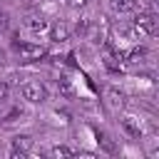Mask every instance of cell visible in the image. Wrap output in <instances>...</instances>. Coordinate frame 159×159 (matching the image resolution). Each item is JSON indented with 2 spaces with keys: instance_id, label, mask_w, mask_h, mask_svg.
Here are the masks:
<instances>
[{
  "instance_id": "obj_1",
  "label": "cell",
  "mask_w": 159,
  "mask_h": 159,
  "mask_svg": "<svg viewBox=\"0 0 159 159\" xmlns=\"http://www.w3.org/2000/svg\"><path fill=\"white\" fill-rule=\"evenodd\" d=\"M10 50L17 55L20 62H40L45 57V50L40 45H32V42H20V40H12Z\"/></svg>"
},
{
  "instance_id": "obj_2",
  "label": "cell",
  "mask_w": 159,
  "mask_h": 159,
  "mask_svg": "<svg viewBox=\"0 0 159 159\" xmlns=\"http://www.w3.org/2000/svg\"><path fill=\"white\" fill-rule=\"evenodd\" d=\"M132 35L134 37H154L157 35V17L152 12H139L132 20Z\"/></svg>"
},
{
  "instance_id": "obj_3",
  "label": "cell",
  "mask_w": 159,
  "mask_h": 159,
  "mask_svg": "<svg viewBox=\"0 0 159 159\" xmlns=\"http://www.w3.org/2000/svg\"><path fill=\"white\" fill-rule=\"evenodd\" d=\"M20 94H22V99H27V102H32V104H42V102L47 99V89H45V84H40V82H25V84L20 87Z\"/></svg>"
},
{
  "instance_id": "obj_4",
  "label": "cell",
  "mask_w": 159,
  "mask_h": 159,
  "mask_svg": "<svg viewBox=\"0 0 159 159\" xmlns=\"http://www.w3.org/2000/svg\"><path fill=\"white\" fill-rule=\"evenodd\" d=\"M30 149H32V137H27V134L15 137L12 144H10V157H12V159H17V157L22 159V157L30 154Z\"/></svg>"
},
{
  "instance_id": "obj_5",
  "label": "cell",
  "mask_w": 159,
  "mask_h": 159,
  "mask_svg": "<svg viewBox=\"0 0 159 159\" xmlns=\"http://www.w3.org/2000/svg\"><path fill=\"white\" fill-rule=\"evenodd\" d=\"M122 129L132 139H142V134H144V129H142V124H139L137 117H122Z\"/></svg>"
},
{
  "instance_id": "obj_6",
  "label": "cell",
  "mask_w": 159,
  "mask_h": 159,
  "mask_svg": "<svg viewBox=\"0 0 159 159\" xmlns=\"http://www.w3.org/2000/svg\"><path fill=\"white\" fill-rule=\"evenodd\" d=\"M109 10L114 15H132L137 10V0H109Z\"/></svg>"
},
{
  "instance_id": "obj_7",
  "label": "cell",
  "mask_w": 159,
  "mask_h": 159,
  "mask_svg": "<svg viewBox=\"0 0 159 159\" xmlns=\"http://www.w3.org/2000/svg\"><path fill=\"white\" fill-rule=\"evenodd\" d=\"M50 40H52V42H67V40H70V27H67L65 22L50 25Z\"/></svg>"
},
{
  "instance_id": "obj_8",
  "label": "cell",
  "mask_w": 159,
  "mask_h": 159,
  "mask_svg": "<svg viewBox=\"0 0 159 159\" xmlns=\"http://www.w3.org/2000/svg\"><path fill=\"white\" fill-rule=\"evenodd\" d=\"M25 25H27L32 32H45V30H50V22L45 20V15H30V17L25 20Z\"/></svg>"
},
{
  "instance_id": "obj_9",
  "label": "cell",
  "mask_w": 159,
  "mask_h": 159,
  "mask_svg": "<svg viewBox=\"0 0 159 159\" xmlns=\"http://www.w3.org/2000/svg\"><path fill=\"white\" fill-rule=\"evenodd\" d=\"M144 57H147V47H134V50H129L127 62H129V65H139Z\"/></svg>"
},
{
  "instance_id": "obj_10",
  "label": "cell",
  "mask_w": 159,
  "mask_h": 159,
  "mask_svg": "<svg viewBox=\"0 0 159 159\" xmlns=\"http://www.w3.org/2000/svg\"><path fill=\"white\" fill-rule=\"evenodd\" d=\"M72 154H75V149H70V147H65V144H57V147L47 149V157H55V159H60V157H72Z\"/></svg>"
},
{
  "instance_id": "obj_11",
  "label": "cell",
  "mask_w": 159,
  "mask_h": 159,
  "mask_svg": "<svg viewBox=\"0 0 159 159\" xmlns=\"http://www.w3.org/2000/svg\"><path fill=\"white\" fill-rule=\"evenodd\" d=\"M99 142H102L104 152H109V154H114V152H117V149H114V144L109 142V137H107V134H99Z\"/></svg>"
},
{
  "instance_id": "obj_12",
  "label": "cell",
  "mask_w": 159,
  "mask_h": 159,
  "mask_svg": "<svg viewBox=\"0 0 159 159\" xmlns=\"http://www.w3.org/2000/svg\"><path fill=\"white\" fill-rule=\"evenodd\" d=\"M7 94H10V84L7 82H0V104L7 99Z\"/></svg>"
},
{
  "instance_id": "obj_13",
  "label": "cell",
  "mask_w": 159,
  "mask_h": 159,
  "mask_svg": "<svg viewBox=\"0 0 159 159\" xmlns=\"http://www.w3.org/2000/svg\"><path fill=\"white\" fill-rule=\"evenodd\" d=\"M84 2H87V0H67V5H70V7H82Z\"/></svg>"
},
{
  "instance_id": "obj_14",
  "label": "cell",
  "mask_w": 159,
  "mask_h": 159,
  "mask_svg": "<svg viewBox=\"0 0 159 159\" xmlns=\"http://www.w3.org/2000/svg\"><path fill=\"white\" fill-rule=\"evenodd\" d=\"M5 27V15H0V30Z\"/></svg>"
},
{
  "instance_id": "obj_15",
  "label": "cell",
  "mask_w": 159,
  "mask_h": 159,
  "mask_svg": "<svg viewBox=\"0 0 159 159\" xmlns=\"http://www.w3.org/2000/svg\"><path fill=\"white\" fill-rule=\"evenodd\" d=\"M5 62V50H0V65Z\"/></svg>"
}]
</instances>
